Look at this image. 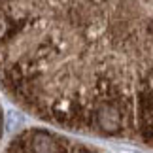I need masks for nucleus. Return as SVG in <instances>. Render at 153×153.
<instances>
[{"instance_id": "nucleus-1", "label": "nucleus", "mask_w": 153, "mask_h": 153, "mask_svg": "<svg viewBox=\"0 0 153 153\" xmlns=\"http://www.w3.org/2000/svg\"><path fill=\"white\" fill-rule=\"evenodd\" d=\"M0 85L51 127L153 148V0H0Z\"/></svg>"}, {"instance_id": "nucleus-2", "label": "nucleus", "mask_w": 153, "mask_h": 153, "mask_svg": "<svg viewBox=\"0 0 153 153\" xmlns=\"http://www.w3.org/2000/svg\"><path fill=\"white\" fill-rule=\"evenodd\" d=\"M6 153H102V151L57 131L28 128L11 140Z\"/></svg>"}, {"instance_id": "nucleus-3", "label": "nucleus", "mask_w": 153, "mask_h": 153, "mask_svg": "<svg viewBox=\"0 0 153 153\" xmlns=\"http://www.w3.org/2000/svg\"><path fill=\"white\" fill-rule=\"evenodd\" d=\"M0 131H2V110H0Z\"/></svg>"}]
</instances>
